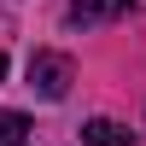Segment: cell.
<instances>
[{
    "label": "cell",
    "instance_id": "cell-1",
    "mask_svg": "<svg viewBox=\"0 0 146 146\" xmlns=\"http://www.w3.org/2000/svg\"><path fill=\"white\" fill-rule=\"evenodd\" d=\"M70 76H76V64H70L64 53H35L29 58V88H41V100H64Z\"/></svg>",
    "mask_w": 146,
    "mask_h": 146
},
{
    "label": "cell",
    "instance_id": "cell-2",
    "mask_svg": "<svg viewBox=\"0 0 146 146\" xmlns=\"http://www.w3.org/2000/svg\"><path fill=\"white\" fill-rule=\"evenodd\" d=\"M123 12H129V0H70V18L76 23H111Z\"/></svg>",
    "mask_w": 146,
    "mask_h": 146
},
{
    "label": "cell",
    "instance_id": "cell-3",
    "mask_svg": "<svg viewBox=\"0 0 146 146\" xmlns=\"http://www.w3.org/2000/svg\"><path fill=\"white\" fill-rule=\"evenodd\" d=\"M82 146H135V135H129L123 123H111V117H94V123L82 129Z\"/></svg>",
    "mask_w": 146,
    "mask_h": 146
},
{
    "label": "cell",
    "instance_id": "cell-4",
    "mask_svg": "<svg viewBox=\"0 0 146 146\" xmlns=\"http://www.w3.org/2000/svg\"><path fill=\"white\" fill-rule=\"evenodd\" d=\"M0 146H29V117L23 111H0Z\"/></svg>",
    "mask_w": 146,
    "mask_h": 146
},
{
    "label": "cell",
    "instance_id": "cell-5",
    "mask_svg": "<svg viewBox=\"0 0 146 146\" xmlns=\"http://www.w3.org/2000/svg\"><path fill=\"white\" fill-rule=\"evenodd\" d=\"M0 76H6V58H0Z\"/></svg>",
    "mask_w": 146,
    "mask_h": 146
}]
</instances>
